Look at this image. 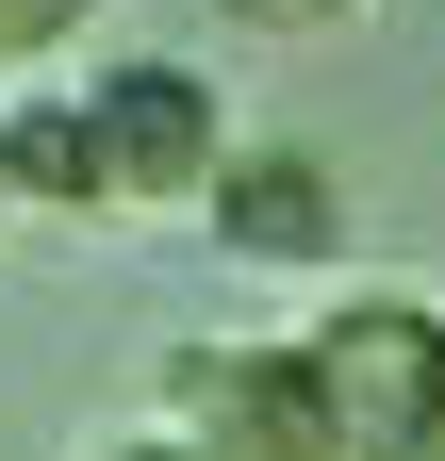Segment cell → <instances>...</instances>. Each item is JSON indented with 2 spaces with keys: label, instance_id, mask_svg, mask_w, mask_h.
<instances>
[{
  "label": "cell",
  "instance_id": "1",
  "mask_svg": "<svg viewBox=\"0 0 445 461\" xmlns=\"http://www.w3.org/2000/svg\"><path fill=\"white\" fill-rule=\"evenodd\" d=\"M165 412L198 461H363L313 346H165Z\"/></svg>",
  "mask_w": 445,
  "mask_h": 461
},
{
  "label": "cell",
  "instance_id": "2",
  "mask_svg": "<svg viewBox=\"0 0 445 461\" xmlns=\"http://www.w3.org/2000/svg\"><path fill=\"white\" fill-rule=\"evenodd\" d=\"M297 346H313V379H330V412H347L363 461H429L445 445V313L429 297H347Z\"/></svg>",
  "mask_w": 445,
  "mask_h": 461
},
{
  "label": "cell",
  "instance_id": "3",
  "mask_svg": "<svg viewBox=\"0 0 445 461\" xmlns=\"http://www.w3.org/2000/svg\"><path fill=\"white\" fill-rule=\"evenodd\" d=\"M83 99H99V149H116V198H132V214H198L214 182H232L214 67H182V50H116Z\"/></svg>",
  "mask_w": 445,
  "mask_h": 461
},
{
  "label": "cell",
  "instance_id": "4",
  "mask_svg": "<svg viewBox=\"0 0 445 461\" xmlns=\"http://www.w3.org/2000/svg\"><path fill=\"white\" fill-rule=\"evenodd\" d=\"M198 214H214V248H232V264H264V280L347 264V182H330L313 149H232V182H214Z\"/></svg>",
  "mask_w": 445,
  "mask_h": 461
},
{
  "label": "cell",
  "instance_id": "5",
  "mask_svg": "<svg viewBox=\"0 0 445 461\" xmlns=\"http://www.w3.org/2000/svg\"><path fill=\"white\" fill-rule=\"evenodd\" d=\"M0 165H17V214H132L83 83H33V99H0Z\"/></svg>",
  "mask_w": 445,
  "mask_h": 461
},
{
  "label": "cell",
  "instance_id": "6",
  "mask_svg": "<svg viewBox=\"0 0 445 461\" xmlns=\"http://www.w3.org/2000/svg\"><path fill=\"white\" fill-rule=\"evenodd\" d=\"M232 17H264V33H330V17H363V0H232Z\"/></svg>",
  "mask_w": 445,
  "mask_h": 461
},
{
  "label": "cell",
  "instance_id": "7",
  "mask_svg": "<svg viewBox=\"0 0 445 461\" xmlns=\"http://www.w3.org/2000/svg\"><path fill=\"white\" fill-rule=\"evenodd\" d=\"M83 461H198V445H83Z\"/></svg>",
  "mask_w": 445,
  "mask_h": 461
},
{
  "label": "cell",
  "instance_id": "8",
  "mask_svg": "<svg viewBox=\"0 0 445 461\" xmlns=\"http://www.w3.org/2000/svg\"><path fill=\"white\" fill-rule=\"evenodd\" d=\"M0 230H17V165H0Z\"/></svg>",
  "mask_w": 445,
  "mask_h": 461
},
{
  "label": "cell",
  "instance_id": "9",
  "mask_svg": "<svg viewBox=\"0 0 445 461\" xmlns=\"http://www.w3.org/2000/svg\"><path fill=\"white\" fill-rule=\"evenodd\" d=\"M429 461H445V445H429Z\"/></svg>",
  "mask_w": 445,
  "mask_h": 461
}]
</instances>
